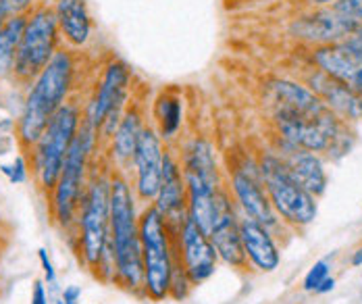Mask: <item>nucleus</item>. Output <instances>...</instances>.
I'll list each match as a JSON object with an SVG mask.
<instances>
[{
    "label": "nucleus",
    "mask_w": 362,
    "mask_h": 304,
    "mask_svg": "<svg viewBox=\"0 0 362 304\" xmlns=\"http://www.w3.org/2000/svg\"><path fill=\"white\" fill-rule=\"evenodd\" d=\"M73 83V59L69 52L57 50L25 98L19 119V138L25 146H34L44 134L48 121L57 113L69 94Z\"/></svg>",
    "instance_id": "obj_1"
},
{
    "label": "nucleus",
    "mask_w": 362,
    "mask_h": 304,
    "mask_svg": "<svg viewBox=\"0 0 362 304\" xmlns=\"http://www.w3.org/2000/svg\"><path fill=\"white\" fill-rule=\"evenodd\" d=\"M110 238L115 244L117 277L127 290L144 288V261L142 240L136 223L134 196L123 180L110 184Z\"/></svg>",
    "instance_id": "obj_2"
},
{
    "label": "nucleus",
    "mask_w": 362,
    "mask_h": 304,
    "mask_svg": "<svg viewBox=\"0 0 362 304\" xmlns=\"http://www.w3.org/2000/svg\"><path fill=\"white\" fill-rule=\"evenodd\" d=\"M142 261H144V290L152 300H163L171 294L173 255L169 246V226L156 206L146 209L140 223Z\"/></svg>",
    "instance_id": "obj_3"
},
{
    "label": "nucleus",
    "mask_w": 362,
    "mask_h": 304,
    "mask_svg": "<svg viewBox=\"0 0 362 304\" xmlns=\"http://www.w3.org/2000/svg\"><path fill=\"white\" fill-rule=\"evenodd\" d=\"M79 131V109L65 103L48 121L44 134L34 144V169L40 186L44 190H54L63 171L65 156Z\"/></svg>",
    "instance_id": "obj_4"
},
{
    "label": "nucleus",
    "mask_w": 362,
    "mask_h": 304,
    "mask_svg": "<svg viewBox=\"0 0 362 304\" xmlns=\"http://www.w3.org/2000/svg\"><path fill=\"white\" fill-rule=\"evenodd\" d=\"M59 23L52 8L42 6L28 17L21 42L15 52L13 74L21 81L36 79L57 52Z\"/></svg>",
    "instance_id": "obj_5"
},
{
    "label": "nucleus",
    "mask_w": 362,
    "mask_h": 304,
    "mask_svg": "<svg viewBox=\"0 0 362 304\" xmlns=\"http://www.w3.org/2000/svg\"><path fill=\"white\" fill-rule=\"evenodd\" d=\"M267 192L275 211L290 223L308 226L317 217V202L313 194L304 190L290 175L288 167L277 158H267L260 167Z\"/></svg>",
    "instance_id": "obj_6"
},
{
    "label": "nucleus",
    "mask_w": 362,
    "mask_h": 304,
    "mask_svg": "<svg viewBox=\"0 0 362 304\" xmlns=\"http://www.w3.org/2000/svg\"><path fill=\"white\" fill-rule=\"evenodd\" d=\"M92 140H94V129L86 123V127H81V131H77L75 140L69 146V152L65 156L63 171L57 182L54 200H52L54 217L61 226H69L73 221V213H75L79 192H81L88 154L92 148Z\"/></svg>",
    "instance_id": "obj_7"
},
{
    "label": "nucleus",
    "mask_w": 362,
    "mask_h": 304,
    "mask_svg": "<svg viewBox=\"0 0 362 304\" xmlns=\"http://www.w3.org/2000/svg\"><path fill=\"white\" fill-rule=\"evenodd\" d=\"M110 228V190L107 182H94L81 211V252L90 267H98Z\"/></svg>",
    "instance_id": "obj_8"
},
{
    "label": "nucleus",
    "mask_w": 362,
    "mask_h": 304,
    "mask_svg": "<svg viewBox=\"0 0 362 304\" xmlns=\"http://www.w3.org/2000/svg\"><path fill=\"white\" fill-rule=\"evenodd\" d=\"M181 257H183V271L189 283L206 281L217 265V250L211 244V238L198 228L192 219H185L180 228Z\"/></svg>",
    "instance_id": "obj_9"
},
{
    "label": "nucleus",
    "mask_w": 362,
    "mask_h": 304,
    "mask_svg": "<svg viewBox=\"0 0 362 304\" xmlns=\"http://www.w3.org/2000/svg\"><path fill=\"white\" fill-rule=\"evenodd\" d=\"M127 83H129V71L123 63H110L107 67V74L100 81V88L96 96L92 98L88 113H86V123L96 131L105 125V121L112 113H121V107L125 103L127 94Z\"/></svg>",
    "instance_id": "obj_10"
},
{
    "label": "nucleus",
    "mask_w": 362,
    "mask_h": 304,
    "mask_svg": "<svg viewBox=\"0 0 362 304\" xmlns=\"http://www.w3.org/2000/svg\"><path fill=\"white\" fill-rule=\"evenodd\" d=\"M163 148L160 140L152 129H142L140 142L136 148V167H138V194L144 200L156 198L163 182Z\"/></svg>",
    "instance_id": "obj_11"
},
{
    "label": "nucleus",
    "mask_w": 362,
    "mask_h": 304,
    "mask_svg": "<svg viewBox=\"0 0 362 304\" xmlns=\"http://www.w3.org/2000/svg\"><path fill=\"white\" fill-rule=\"evenodd\" d=\"M185 206V186L181 180V171L177 163L165 154L163 158V182L160 190L156 194V211L163 215L167 226H177L181 228L185 219H181Z\"/></svg>",
    "instance_id": "obj_12"
},
{
    "label": "nucleus",
    "mask_w": 362,
    "mask_h": 304,
    "mask_svg": "<svg viewBox=\"0 0 362 304\" xmlns=\"http://www.w3.org/2000/svg\"><path fill=\"white\" fill-rule=\"evenodd\" d=\"M211 244L215 246L218 259L233 267H242L246 263V250L242 244L240 226L233 217V213L227 209V204L221 209L217 223L211 231Z\"/></svg>",
    "instance_id": "obj_13"
},
{
    "label": "nucleus",
    "mask_w": 362,
    "mask_h": 304,
    "mask_svg": "<svg viewBox=\"0 0 362 304\" xmlns=\"http://www.w3.org/2000/svg\"><path fill=\"white\" fill-rule=\"evenodd\" d=\"M240 233H242V244H244L246 257L260 271H275L279 265V252H277V246H275L269 229L254 219H246L240 223Z\"/></svg>",
    "instance_id": "obj_14"
},
{
    "label": "nucleus",
    "mask_w": 362,
    "mask_h": 304,
    "mask_svg": "<svg viewBox=\"0 0 362 304\" xmlns=\"http://www.w3.org/2000/svg\"><path fill=\"white\" fill-rule=\"evenodd\" d=\"M310 86L329 109L346 115L350 119H361L362 117V98L348 86L339 83L337 79L329 77L323 71L310 77Z\"/></svg>",
    "instance_id": "obj_15"
},
{
    "label": "nucleus",
    "mask_w": 362,
    "mask_h": 304,
    "mask_svg": "<svg viewBox=\"0 0 362 304\" xmlns=\"http://www.w3.org/2000/svg\"><path fill=\"white\" fill-rule=\"evenodd\" d=\"M54 15H57L59 30L73 46H83L90 40L92 19L86 0H59Z\"/></svg>",
    "instance_id": "obj_16"
},
{
    "label": "nucleus",
    "mask_w": 362,
    "mask_h": 304,
    "mask_svg": "<svg viewBox=\"0 0 362 304\" xmlns=\"http://www.w3.org/2000/svg\"><path fill=\"white\" fill-rule=\"evenodd\" d=\"M233 190L238 200L242 202L244 211L250 215V219L258 221L260 226L269 228L275 226V215H273V204L260 190L258 182L250 177L248 173H235L233 175Z\"/></svg>",
    "instance_id": "obj_17"
},
{
    "label": "nucleus",
    "mask_w": 362,
    "mask_h": 304,
    "mask_svg": "<svg viewBox=\"0 0 362 304\" xmlns=\"http://www.w3.org/2000/svg\"><path fill=\"white\" fill-rule=\"evenodd\" d=\"M288 171L290 175L313 196H319L325 192L327 186V177L325 171H323V165L321 160L308 151H300L293 152L291 158L288 160Z\"/></svg>",
    "instance_id": "obj_18"
},
{
    "label": "nucleus",
    "mask_w": 362,
    "mask_h": 304,
    "mask_svg": "<svg viewBox=\"0 0 362 304\" xmlns=\"http://www.w3.org/2000/svg\"><path fill=\"white\" fill-rule=\"evenodd\" d=\"M140 134H142V123H140V115L136 111H129L121 121L119 127L115 129V144L112 151L115 156L121 163H127L136 156V148L140 142Z\"/></svg>",
    "instance_id": "obj_19"
},
{
    "label": "nucleus",
    "mask_w": 362,
    "mask_h": 304,
    "mask_svg": "<svg viewBox=\"0 0 362 304\" xmlns=\"http://www.w3.org/2000/svg\"><path fill=\"white\" fill-rule=\"evenodd\" d=\"M28 17H30V15L11 17V19L4 23V28L0 30V79L13 71L15 52H17V46H19V42H21V36H23Z\"/></svg>",
    "instance_id": "obj_20"
},
{
    "label": "nucleus",
    "mask_w": 362,
    "mask_h": 304,
    "mask_svg": "<svg viewBox=\"0 0 362 304\" xmlns=\"http://www.w3.org/2000/svg\"><path fill=\"white\" fill-rule=\"evenodd\" d=\"M158 121L165 138H171L181 125V103L175 96H163L158 100Z\"/></svg>",
    "instance_id": "obj_21"
},
{
    "label": "nucleus",
    "mask_w": 362,
    "mask_h": 304,
    "mask_svg": "<svg viewBox=\"0 0 362 304\" xmlns=\"http://www.w3.org/2000/svg\"><path fill=\"white\" fill-rule=\"evenodd\" d=\"M327 275H329V265H327L325 261H319L317 265L306 273V277H304V290H308V292L315 290L317 292V288L325 281Z\"/></svg>",
    "instance_id": "obj_22"
},
{
    "label": "nucleus",
    "mask_w": 362,
    "mask_h": 304,
    "mask_svg": "<svg viewBox=\"0 0 362 304\" xmlns=\"http://www.w3.org/2000/svg\"><path fill=\"white\" fill-rule=\"evenodd\" d=\"M335 11L339 15L350 17L352 21H362V0H339L335 2Z\"/></svg>",
    "instance_id": "obj_23"
},
{
    "label": "nucleus",
    "mask_w": 362,
    "mask_h": 304,
    "mask_svg": "<svg viewBox=\"0 0 362 304\" xmlns=\"http://www.w3.org/2000/svg\"><path fill=\"white\" fill-rule=\"evenodd\" d=\"M2 171L11 177L13 184H21V182H25V177H28V169H25L23 156H17L15 165H13V167H2Z\"/></svg>",
    "instance_id": "obj_24"
},
{
    "label": "nucleus",
    "mask_w": 362,
    "mask_h": 304,
    "mask_svg": "<svg viewBox=\"0 0 362 304\" xmlns=\"http://www.w3.org/2000/svg\"><path fill=\"white\" fill-rule=\"evenodd\" d=\"M2 6L6 8L8 17H17V15H28V8L34 4V0H0Z\"/></svg>",
    "instance_id": "obj_25"
},
{
    "label": "nucleus",
    "mask_w": 362,
    "mask_h": 304,
    "mask_svg": "<svg viewBox=\"0 0 362 304\" xmlns=\"http://www.w3.org/2000/svg\"><path fill=\"white\" fill-rule=\"evenodd\" d=\"M37 257H40V263H42V267H44L46 281H48V283H52V281H54V269H52V263H50V259H48L46 250H44V248H40V250H37Z\"/></svg>",
    "instance_id": "obj_26"
},
{
    "label": "nucleus",
    "mask_w": 362,
    "mask_h": 304,
    "mask_svg": "<svg viewBox=\"0 0 362 304\" xmlns=\"http://www.w3.org/2000/svg\"><path fill=\"white\" fill-rule=\"evenodd\" d=\"M32 304H48V300H46V292H44V283H42V281H36V283H34Z\"/></svg>",
    "instance_id": "obj_27"
},
{
    "label": "nucleus",
    "mask_w": 362,
    "mask_h": 304,
    "mask_svg": "<svg viewBox=\"0 0 362 304\" xmlns=\"http://www.w3.org/2000/svg\"><path fill=\"white\" fill-rule=\"evenodd\" d=\"M79 294H81V290H79L77 286H71V288H67V290H65V294H63V300H65V304H77Z\"/></svg>",
    "instance_id": "obj_28"
},
{
    "label": "nucleus",
    "mask_w": 362,
    "mask_h": 304,
    "mask_svg": "<svg viewBox=\"0 0 362 304\" xmlns=\"http://www.w3.org/2000/svg\"><path fill=\"white\" fill-rule=\"evenodd\" d=\"M333 286H335V281L327 277L325 281L317 288V292H319V294H327V292H331V290H333Z\"/></svg>",
    "instance_id": "obj_29"
},
{
    "label": "nucleus",
    "mask_w": 362,
    "mask_h": 304,
    "mask_svg": "<svg viewBox=\"0 0 362 304\" xmlns=\"http://www.w3.org/2000/svg\"><path fill=\"white\" fill-rule=\"evenodd\" d=\"M11 17H8V13H6V8L2 6V2H0V30L4 28V23L8 21Z\"/></svg>",
    "instance_id": "obj_30"
},
{
    "label": "nucleus",
    "mask_w": 362,
    "mask_h": 304,
    "mask_svg": "<svg viewBox=\"0 0 362 304\" xmlns=\"http://www.w3.org/2000/svg\"><path fill=\"white\" fill-rule=\"evenodd\" d=\"M352 265L354 267L362 265V248H358V250L354 252V257H352Z\"/></svg>",
    "instance_id": "obj_31"
},
{
    "label": "nucleus",
    "mask_w": 362,
    "mask_h": 304,
    "mask_svg": "<svg viewBox=\"0 0 362 304\" xmlns=\"http://www.w3.org/2000/svg\"><path fill=\"white\" fill-rule=\"evenodd\" d=\"M317 2H321V4H329V2H333V4H335V2H339V0H317Z\"/></svg>",
    "instance_id": "obj_32"
},
{
    "label": "nucleus",
    "mask_w": 362,
    "mask_h": 304,
    "mask_svg": "<svg viewBox=\"0 0 362 304\" xmlns=\"http://www.w3.org/2000/svg\"><path fill=\"white\" fill-rule=\"evenodd\" d=\"M57 304H65V300H59V303H57Z\"/></svg>",
    "instance_id": "obj_33"
}]
</instances>
